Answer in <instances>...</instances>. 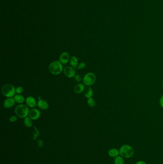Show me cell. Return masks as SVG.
Listing matches in <instances>:
<instances>
[{
  "instance_id": "4fadbf2b",
  "label": "cell",
  "mask_w": 163,
  "mask_h": 164,
  "mask_svg": "<svg viewBox=\"0 0 163 164\" xmlns=\"http://www.w3.org/2000/svg\"><path fill=\"white\" fill-rule=\"evenodd\" d=\"M69 63L71 67H72L73 68H77V67L78 66L79 63V61L77 57L75 56H72L69 60Z\"/></svg>"
},
{
  "instance_id": "5b68a950",
  "label": "cell",
  "mask_w": 163,
  "mask_h": 164,
  "mask_svg": "<svg viewBox=\"0 0 163 164\" xmlns=\"http://www.w3.org/2000/svg\"><path fill=\"white\" fill-rule=\"evenodd\" d=\"M96 81V76L93 73H88L84 76L83 82L85 85L91 86L93 85Z\"/></svg>"
},
{
  "instance_id": "f1b7e54d",
  "label": "cell",
  "mask_w": 163,
  "mask_h": 164,
  "mask_svg": "<svg viewBox=\"0 0 163 164\" xmlns=\"http://www.w3.org/2000/svg\"></svg>"
},
{
  "instance_id": "603a6c76",
  "label": "cell",
  "mask_w": 163,
  "mask_h": 164,
  "mask_svg": "<svg viewBox=\"0 0 163 164\" xmlns=\"http://www.w3.org/2000/svg\"><path fill=\"white\" fill-rule=\"evenodd\" d=\"M24 91V88L22 86H18L16 88V93L17 94H21Z\"/></svg>"
},
{
  "instance_id": "d4e9b609",
  "label": "cell",
  "mask_w": 163,
  "mask_h": 164,
  "mask_svg": "<svg viewBox=\"0 0 163 164\" xmlns=\"http://www.w3.org/2000/svg\"><path fill=\"white\" fill-rule=\"evenodd\" d=\"M37 143H38V146L39 147H41L43 146L44 145V143H43V141L41 140V139H39L37 141Z\"/></svg>"
},
{
  "instance_id": "83f0119b",
  "label": "cell",
  "mask_w": 163,
  "mask_h": 164,
  "mask_svg": "<svg viewBox=\"0 0 163 164\" xmlns=\"http://www.w3.org/2000/svg\"><path fill=\"white\" fill-rule=\"evenodd\" d=\"M38 100H41V99H41V96H38Z\"/></svg>"
},
{
  "instance_id": "277c9868",
  "label": "cell",
  "mask_w": 163,
  "mask_h": 164,
  "mask_svg": "<svg viewBox=\"0 0 163 164\" xmlns=\"http://www.w3.org/2000/svg\"><path fill=\"white\" fill-rule=\"evenodd\" d=\"M2 95L7 98L13 97L15 95L16 89L13 85L11 84H6L4 85L1 88Z\"/></svg>"
},
{
  "instance_id": "5bb4252c",
  "label": "cell",
  "mask_w": 163,
  "mask_h": 164,
  "mask_svg": "<svg viewBox=\"0 0 163 164\" xmlns=\"http://www.w3.org/2000/svg\"><path fill=\"white\" fill-rule=\"evenodd\" d=\"M119 150L115 148H112L109 150L108 151V155L110 157H115L119 156Z\"/></svg>"
},
{
  "instance_id": "30bf717a",
  "label": "cell",
  "mask_w": 163,
  "mask_h": 164,
  "mask_svg": "<svg viewBox=\"0 0 163 164\" xmlns=\"http://www.w3.org/2000/svg\"><path fill=\"white\" fill-rule=\"evenodd\" d=\"M26 102L27 106L30 108H34L36 105V102L35 98L32 96L27 97L26 100Z\"/></svg>"
},
{
  "instance_id": "7c38bea8",
  "label": "cell",
  "mask_w": 163,
  "mask_h": 164,
  "mask_svg": "<svg viewBox=\"0 0 163 164\" xmlns=\"http://www.w3.org/2000/svg\"><path fill=\"white\" fill-rule=\"evenodd\" d=\"M85 91V86L82 83H79L75 85L74 87V91L77 94H81Z\"/></svg>"
},
{
  "instance_id": "4316f807",
  "label": "cell",
  "mask_w": 163,
  "mask_h": 164,
  "mask_svg": "<svg viewBox=\"0 0 163 164\" xmlns=\"http://www.w3.org/2000/svg\"><path fill=\"white\" fill-rule=\"evenodd\" d=\"M136 164H146V163L143 161H139L137 162H136Z\"/></svg>"
},
{
  "instance_id": "9a60e30c",
  "label": "cell",
  "mask_w": 163,
  "mask_h": 164,
  "mask_svg": "<svg viewBox=\"0 0 163 164\" xmlns=\"http://www.w3.org/2000/svg\"><path fill=\"white\" fill-rule=\"evenodd\" d=\"M14 98L15 102L20 104H22V103L24 102L25 100L24 96L21 95L20 94L15 95L14 96Z\"/></svg>"
},
{
  "instance_id": "e0dca14e",
  "label": "cell",
  "mask_w": 163,
  "mask_h": 164,
  "mask_svg": "<svg viewBox=\"0 0 163 164\" xmlns=\"http://www.w3.org/2000/svg\"><path fill=\"white\" fill-rule=\"evenodd\" d=\"M24 123L25 125L28 128L31 127L33 125L32 120L31 118H30L29 117H27L24 119Z\"/></svg>"
},
{
  "instance_id": "9c48e42d",
  "label": "cell",
  "mask_w": 163,
  "mask_h": 164,
  "mask_svg": "<svg viewBox=\"0 0 163 164\" xmlns=\"http://www.w3.org/2000/svg\"><path fill=\"white\" fill-rule=\"evenodd\" d=\"M15 103V101L14 98L9 97L4 100L3 102V106L5 108L10 109L14 106Z\"/></svg>"
},
{
  "instance_id": "d6986e66",
  "label": "cell",
  "mask_w": 163,
  "mask_h": 164,
  "mask_svg": "<svg viewBox=\"0 0 163 164\" xmlns=\"http://www.w3.org/2000/svg\"><path fill=\"white\" fill-rule=\"evenodd\" d=\"M87 103L88 104V106H90V107H95L96 103H95L94 99L93 98L91 97V98H88V100H87Z\"/></svg>"
},
{
  "instance_id": "2e32d148",
  "label": "cell",
  "mask_w": 163,
  "mask_h": 164,
  "mask_svg": "<svg viewBox=\"0 0 163 164\" xmlns=\"http://www.w3.org/2000/svg\"><path fill=\"white\" fill-rule=\"evenodd\" d=\"M93 95V91L91 88L88 87L85 90L84 95L88 99L92 97Z\"/></svg>"
},
{
  "instance_id": "8fae6325",
  "label": "cell",
  "mask_w": 163,
  "mask_h": 164,
  "mask_svg": "<svg viewBox=\"0 0 163 164\" xmlns=\"http://www.w3.org/2000/svg\"><path fill=\"white\" fill-rule=\"evenodd\" d=\"M37 106L38 108L42 110H47L49 109V104L45 100L41 99L38 100L37 102Z\"/></svg>"
},
{
  "instance_id": "6da1fadb",
  "label": "cell",
  "mask_w": 163,
  "mask_h": 164,
  "mask_svg": "<svg viewBox=\"0 0 163 164\" xmlns=\"http://www.w3.org/2000/svg\"><path fill=\"white\" fill-rule=\"evenodd\" d=\"M135 154V150L131 145L124 144L119 149V154L121 156L125 158H130L132 157Z\"/></svg>"
},
{
  "instance_id": "ba28073f",
  "label": "cell",
  "mask_w": 163,
  "mask_h": 164,
  "mask_svg": "<svg viewBox=\"0 0 163 164\" xmlns=\"http://www.w3.org/2000/svg\"><path fill=\"white\" fill-rule=\"evenodd\" d=\"M69 55L67 52H63L61 53L59 57V61L61 62L62 64H66L69 62L70 60Z\"/></svg>"
},
{
  "instance_id": "44dd1931",
  "label": "cell",
  "mask_w": 163,
  "mask_h": 164,
  "mask_svg": "<svg viewBox=\"0 0 163 164\" xmlns=\"http://www.w3.org/2000/svg\"><path fill=\"white\" fill-rule=\"evenodd\" d=\"M86 66V64L85 62H82L81 63H80L78 67H77V69L78 70H82V69H83L85 68V67Z\"/></svg>"
},
{
  "instance_id": "cb8c5ba5",
  "label": "cell",
  "mask_w": 163,
  "mask_h": 164,
  "mask_svg": "<svg viewBox=\"0 0 163 164\" xmlns=\"http://www.w3.org/2000/svg\"><path fill=\"white\" fill-rule=\"evenodd\" d=\"M17 120V118L15 116H12L10 118L9 121L11 123H14Z\"/></svg>"
},
{
  "instance_id": "52a82bcc",
  "label": "cell",
  "mask_w": 163,
  "mask_h": 164,
  "mask_svg": "<svg viewBox=\"0 0 163 164\" xmlns=\"http://www.w3.org/2000/svg\"><path fill=\"white\" fill-rule=\"evenodd\" d=\"M28 116L32 120H37L41 116V112L38 109H33L29 111Z\"/></svg>"
},
{
  "instance_id": "484cf974",
  "label": "cell",
  "mask_w": 163,
  "mask_h": 164,
  "mask_svg": "<svg viewBox=\"0 0 163 164\" xmlns=\"http://www.w3.org/2000/svg\"><path fill=\"white\" fill-rule=\"evenodd\" d=\"M160 104L161 105V106L162 107V108H163V95L162 96H161V98H160Z\"/></svg>"
},
{
  "instance_id": "ac0fdd59",
  "label": "cell",
  "mask_w": 163,
  "mask_h": 164,
  "mask_svg": "<svg viewBox=\"0 0 163 164\" xmlns=\"http://www.w3.org/2000/svg\"><path fill=\"white\" fill-rule=\"evenodd\" d=\"M114 162L115 164H124V160L123 157L121 156H118L115 157L114 160Z\"/></svg>"
},
{
  "instance_id": "8992f818",
  "label": "cell",
  "mask_w": 163,
  "mask_h": 164,
  "mask_svg": "<svg viewBox=\"0 0 163 164\" xmlns=\"http://www.w3.org/2000/svg\"><path fill=\"white\" fill-rule=\"evenodd\" d=\"M63 73L66 76L69 78H72L74 77L76 75V71L75 69L71 66H67L63 69Z\"/></svg>"
},
{
  "instance_id": "ffe728a7",
  "label": "cell",
  "mask_w": 163,
  "mask_h": 164,
  "mask_svg": "<svg viewBox=\"0 0 163 164\" xmlns=\"http://www.w3.org/2000/svg\"><path fill=\"white\" fill-rule=\"evenodd\" d=\"M34 137H33V139L35 140L37 137L39 135V130H37V129L36 128L35 126H34Z\"/></svg>"
},
{
  "instance_id": "7402d4cb",
  "label": "cell",
  "mask_w": 163,
  "mask_h": 164,
  "mask_svg": "<svg viewBox=\"0 0 163 164\" xmlns=\"http://www.w3.org/2000/svg\"><path fill=\"white\" fill-rule=\"evenodd\" d=\"M74 78L75 81L77 82H81L83 80V78H82V76L79 75H76Z\"/></svg>"
},
{
  "instance_id": "3957f363",
  "label": "cell",
  "mask_w": 163,
  "mask_h": 164,
  "mask_svg": "<svg viewBox=\"0 0 163 164\" xmlns=\"http://www.w3.org/2000/svg\"><path fill=\"white\" fill-rule=\"evenodd\" d=\"M29 109L28 106L24 104H20L17 106L15 109V113L16 116L20 118H25L29 115Z\"/></svg>"
},
{
  "instance_id": "7a4b0ae2",
  "label": "cell",
  "mask_w": 163,
  "mask_h": 164,
  "mask_svg": "<svg viewBox=\"0 0 163 164\" xmlns=\"http://www.w3.org/2000/svg\"><path fill=\"white\" fill-rule=\"evenodd\" d=\"M63 65L59 61L52 62L48 66L49 72L54 75H59L63 71Z\"/></svg>"
}]
</instances>
